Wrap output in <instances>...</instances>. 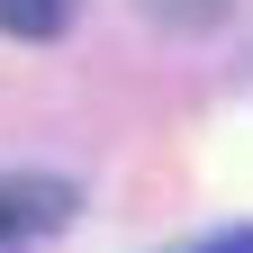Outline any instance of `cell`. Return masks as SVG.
Wrapping results in <instances>:
<instances>
[{"label":"cell","instance_id":"1","mask_svg":"<svg viewBox=\"0 0 253 253\" xmlns=\"http://www.w3.org/2000/svg\"><path fill=\"white\" fill-rule=\"evenodd\" d=\"M82 190L54 181V172H9L0 181V244H27V235H54L63 217H73Z\"/></svg>","mask_w":253,"mask_h":253},{"label":"cell","instance_id":"2","mask_svg":"<svg viewBox=\"0 0 253 253\" xmlns=\"http://www.w3.org/2000/svg\"><path fill=\"white\" fill-rule=\"evenodd\" d=\"M73 27V0H0V37H18V45H45Z\"/></svg>","mask_w":253,"mask_h":253},{"label":"cell","instance_id":"3","mask_svg":"<svg viewBox=\"0 0 253 253\" xmlns=\"http://www.w3.org/2000/svg\"><path fill=\"white\" fill-rule=\"evenodd\" d=\"M190 253H253V226H217V235H199Z\"/></svg>","mask_w":253,"mask_h":253}]
</instances>
